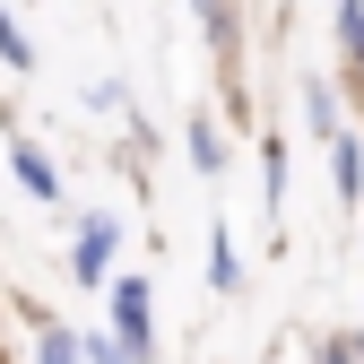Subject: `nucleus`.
<instances>
[{"mask_svg":"<svg viewBox=\"0 0 364 364\" xmlns=\"http://www.w3.org/2000/svg\"><path fill=\"white\" fill-rule=\"evenodd\" d=\"M191 165H200V173H217V165H225V139H217V122H191Z\"/></svg>","mask_w":364,"mask_h":364,"instance_id":"obj_5","label":"nucleus"},{"mask_svg":"<svg viewBox=\"0 0 364 364\" xmlns=\"http://www.w3.org/2000/svg\"><path fill=\"white\" fill-rule=\"evenodd\" d=\"M113 243H122V225H113V217H78V252H70V269H78L87 287H105V278H113Z\"/></svg>","mask_w":364,"mask_h":364,"instance_id":"obj_1","label":"nucleus"},{"mask_svg":"<svg viewBox=\"0 0 364 364\" xmlns=\"http://www.w3.org/2000/svg\"><path fill=\"white\" fill-rule=\"evenodd\" d=\"M0 61H9V70H35V43L18 35V18H9V9H0Z\"/></svg>","mask_w":364,"mask_h":364,"instance_id":"obj_6","label":"nucleus"},{"mask_svg":"<svg viewBox=\"0 0 364 364\" xmlns=\"http://www.w3.org/2000/svg\"><path fill=\"white\" fill-rule=\"evenodd\" d=\"M304 122L312 139H338V87H304Z\"/></svg>","mask_w":364,"mask_h":364,"instance_id":"obj_4","label":"nucleus"},{"mask_svg":"<svg viewBox=\"0 0 364 364\" xmlns=\"http://www.w3.org/2000/svg\"><path fill=\"white\" fill-rule=\"evenodd\" d=\"M9 173L26 182L35 200H61V173H53V156H43V148H18V156H9Z\"/></svg>","mask_w":364,"mask_h":364,"instance_id":"obj_3","label":"nucleus"},{"mask_svg":"<svg viewBox=\"0 0 364 364\" xmlns=\"http://www.w3.org/2000/svg\"><path fill=\"white\" fill-rule=\"evenodd\" d=\"M338 191L364 200V148H355V139H338Z\"/></svg>","mask_w":364,"mask_h":364,"instance_id":"obj_7","label":"nucleus"},{"mask_svg":"<svg viewBox=\"0 0 364 364\" xmlns=\"http://www.w3.org/2000/svg\"><path fill=\"white\" fill-rule=\"evenodd\" d=\"M321 364H364V338H330V347H321Z\"/></svg>","mask_w":364,"mask_h":364,"instance_id":"obj_11","label":"nucleus"},{"mask_svg":"<svg viewBox=\"0 0 364 364\" xmlns=\"http://www.w3.org/2000/svg\"><path fill=\"white\" fill-rule=\"evenodd\" d=\"M208 278H217V287H235V278H243V260H235V235H217V252H208Z\"/></svg>","mask_w":364,"mask_h":364,"instance_id":"obj_8","label":"nucleus"},{"mask_svg":"<svg viewBox=\"0 0 364 364\" xmlns=\"http://www.w3.org/2000/svg\"><path fill=\"white\" fill-rule=\"evenodd\" d=\"M78 355H87V364H139V355H130V347H113V338H87Z\"/></svg>","mask_w":364,"mask_h":364,"instance_id":"obj_10","label":"nucleus"},{"mask_svg":"<svg viewBox=\"0 0 364 364\" xmlns=\"http://www.w3.org/2000/svg\"><path fill=\"white\" fill-rule=\"evenodd\" d=\"M113 330L130 355H148V278H113Z\"/></svg>","mask_w":364,"mask_h":364,"instance_id":"obj_2","label":"nucleus"},{"mask_svg":"<svg viewBox=\"0 0 364 364\" xmlns=\"http://www.w3.org/2000/svg\"><path fill=\"white\" fill-rule=\"evenodd\" d=\"M347 9H364V0H347Z\"/></svg>","mask_w":364,"mask_h":364,"instance_id":"obj_12","label":"nucleus"},{"mask_svg":"<svg viewBox=\"0 0 364 364\" xmlns=\"http://www.w3.org/2000/svg\"><path fill=\"white\" fill-rule=\"evenodd\" d=\"M35 364H78V338H70V330H43V347H35Z\"/></svg>","mask_w":364,"mask_h":364,"instance_id":"obj_9","label":"nucleus"}]
</instances>
